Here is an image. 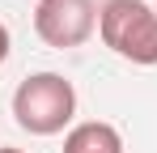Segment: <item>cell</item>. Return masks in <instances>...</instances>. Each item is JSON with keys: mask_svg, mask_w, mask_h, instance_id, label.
Here are the masks:
<instances>
[{"mask_svg": "<svg viewBox=\"0 0 157 153\" xmlns=\"http://www.w3.org/2000/svg\"><path fill=\"white\" fill-rule=\"evenodd\" d=\"M0 153H26V149H9V145H4V149H0Z\"/></svg>", "mask_w": 157, "mask_h": 153, "instance_id": "cell-5", "label": "cell"}, {"mask_svg": "<svg viewBox=\"0 0 157 153\" xmlns=\"http://www.w3.org/2000/svg\"><path fill=\"white\" fill-rule=\"evenodd\" d=\"M13 119L30 136H59L77 119V89L59 73H30L13 89Z\"/></svg>", "mask_w": 157, "mask_h": 153, "instance_id": "cell-1", "label": "cell"}, {"mask_svg": "<svg viewBox=\"0 0 157 153\" xmlns=\"http://www.w3.org/2000/svg\"><path fill=\"white\" fill-rule=\"evenodd\" d=\"M94 30H98L94 0H38V9H34V34L55 51L89 43Z\"/></svg>", "mask_w": 157, "mask_h": 153, "instance_id": "cell-3", "label": "cell"}, {"mask_svg": "<svg viewBox=\"0 0 157 153\" xmlns=\"http://www.w3.org/2000/svg\"><path fill=\"white\" fill-rule=\"evenodd\" d=\"M9 51H13V34H9V26L0 22V64L9 60Z\"/></svg>", "mask_w": 157, "mask_h": 153, "instance_id": "cell-4", "label": "cell"}, {"mask_svg": "<svg viewBox=\"0 0 157 153\" xmlns=\"http://www.w3.org/2000/svg\"><path fill=\"white\" fill-rule=\"evenodd\" d=\"M153 9H157V4H153Z\"/></svg>", "mask_w": 157, "mask_h": 153, "instance_id": "cell-6", "label": "cell"}, {"mask_svg": "<svg viewBox=\"0 0 157 153\" xmlns=\"http://www.w3.org/2000/svg\"><path fill=\"white\" fill-rule=\"evenodd\" d=\"M98 34L119 60L153 68L157 64V9L144 0H106L98 9Z\"/></svg>", "mask_w": 157, "mask_h": 153, "instance_id": "cell-2", "label": "cell"}]
</instances>
